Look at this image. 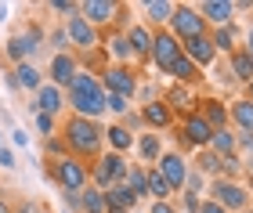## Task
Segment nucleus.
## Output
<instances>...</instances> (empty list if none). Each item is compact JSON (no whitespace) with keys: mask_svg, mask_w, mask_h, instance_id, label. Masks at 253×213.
Masks as SVG:
<instances>
[{"mask_svg":"<svg viewBox=\"0 0 253 213\" xmlns=\"http://www.w3.org/2000/svg\"><path fill=\"white\" fill-rule=\"evenodd\" d=\"M105 210H123V213L137 210V199H134V192H130V188H126V181H123V184H112V188H105Z\"/></svg>","mask_w":253,"mask_h":213,"instance_id":"22","label":"nucleus"},{"mask_svg":"<svg viewBox=\"0 0 253 213\" xmlns=\"http://www.w3.org/2000/svg\"><path fill=\"white\" fill-rule=\"evenodd\" d=\"M199 15H203L206 26L221 29V26H232L235 4H232V0H203V4H199Z\"/></svg>","mask_w":253,"mask_h":213,"instance_id":"16","label":"nucleus"},{"mask_svg":"<svg viewBox=\"0 0 253 213\" xmlns=\"http://www.w3.org/2000/svg\"><path fill=\"white\" fill-rule=\"evenodd\" d=\"M65 105V94L54 83H43L37 91V112H47V116H58V108Z\"/></svg>","mask_w":253,"mask_h":213,"instance_id":"24","label":"nucleus"},{"mask_svg":"<svg viewBox=\"0 0 253 213\" xmlns=\"http://www.w3.org/2000/svg\"><path fill=\"white\" fill-rule=\"evenodd\" d=\"M126 188H130V192H134V199L141 203V199L148 195V166L134 163L130 170H126Z\"/></svg>","mask_w":253,"mask_h":213,"instance_id":"30","label":"nucleus"},{"mask_svg":"<svg viewBox=\"0 0 253 213\" xmlns=\"http://www.w3.org/2000/svg\"><path fill=\"white\" fill-rule=\"evenodd\" d=\"M105 112H112V116H126V112H130V98L105 91Z\"/></svg>","mask_w":253,"mask_h":213,"instance_id":"36","label":"nucleus"},{"mask_svg":"<svg viewBox=\"0 0 253 213\" xmlns=\"http://www.w3.org/2000/svg\"><path fill=\"white\" fill-rule=\"evenodd\" d=\"M0 166H4V170H11V166H15V155H11L7 148H0Z\"/></svg>","mask_w":253,"mask_h":213,"instance_id":"47","label":"nucleus"},{"mask_svg":"<svg viewBox=\"0 0 253 213\" xmlns=\"http://www.w3.org/2000/svg\"><path fill=\"white\" fill-rule=\"evenodd\" d=\"M120 11H123V4H116V0H84V4H80V15H84L94 29L98 26H112Z\"/></svg>","mask_w":253,"mask_h":213,"instance_id":"12","label":"nucleus"},{"mask_svg":"<svg viewBox=\"0 0 253 213\" xmlns=\"http://www.w3.org/2000/svg\"><path fill=\"white\" fill-rule=\"evenodd\" d=\"M148 213H174V203H170V199H167V203H152Z\"/></svg>","mask_w":253,"mask_h":213,"instance_id":"46","label":"nucleus"},{"mask_svg":"<svg viewBox=\"0 0 253 213\" xmlns=\"http://www.w3.org/2000/svg\"><path fill=\"white\" fill-rule=\"evenodd\" d=\"M80 213H105V192L94 184H87L80 192Z\"/></svg>","mask_w":253,"mask_h":213,"instance_id":"31","label":"nucleus"},{"mask_svg":"<svg viewBox=\"0 0 253 213\" xmlns=\"http://www.w3.org/2000/svg\"><path fill=\"white\" fill-rule=\"evenodd\" d=\"M105 54L116 58V65H130L134 54H130V43H126V33H109L105 40Z\"/></svg>","mask_w":253,"mask_h":213,"instance_id":"28","label":"nucleus"},{"mask_svg":"<svg viewBox=\"0 0 253 213\" xmlns=\"http://www.w3.org/2000/svg\"><path fill=\"white\" fill-rule=\"evenodd\" d=\"M0 213H11V206L4 203V199H0Z\"/></svg>","mask_w":253,"mask_h":213,"instance_id":"51","label":"nucleus"},{"mask_svg":"<svg viewBox=\"0 0 253 213\" xmlns=\"http://www.w3.org/2000/svg\"><path fill=\"white\" fill-rule=\"evenodd\" d=\"M126 170H130L126 155L105 152V155H98V159H94V166H90V177H94V188H101V192H105V188L126 181Z\"/></svg>","mask_w":253,"mask_h":213,"instance_id":"3","label":"nucleus"},{"mask_svg":"<svg viewBox=\"0 0 253 213\" xmlns=\"http://www.w3.org/2000/svg\"><path fill=\"white\" fill-rule=\"evenodd\" d=\"M54 181H58L65 192H84L87 181H90V170L84 159H76V155H62V159H54Z\"/></svg>","mask_w":253,"mask_h":213,"instance_id":"5","label":"nucleus"},{"mask_svg":"<svg viewBox=\"0 0 253 213\" xmlns=\"http://www.w3.org/2000/svg\"><path fill=\"white\" fill-rule=\"evenodd\" d=\"M228 119L239 127V134H253V102H246V98H232Z\"/></svg>","mask_w":253,"mask_h":213,"instance_id":"23","label":"nucleus"},{"mask_svg":"<svg viewBox=\"0 0 253 213\" xmlns=\"http://www.w3.org/2000/svg\"><path fill=\"white\" fill-rule=\"evenodd\" d=\"M156 170L163 174V181L174 188V192H181V188H185V177H188V159L181 152H163L159 163H156Z\"/></svg>","mask_w":253,"mask_h":213,"instance_id":"11","label":"nucleus"},{"mask_svg":"<svg viewBox=\"0 0 253 213\" xmlns=\"http://www.w3.org/2000/svg\"><path fill=\"white\" fill-rule=\"evenodd\" d=\"M47 72H51V83H54V87H58V91H62V87H73L76 72H80V62H76V58H73V54H69V51H58V54H54V58H51Z\"/></svg>","mask_w":253,"mask_h":213,"instance_id":"13","label":"nucleus"},{"mask_svg":"<svg viewBox=\"0 0 253 213\" xmlns=\"http://www.w3.org/2000/svg\"><path fill=\"white\" fill-rule=\"evenodd\" d=\"M101 87H105L109 94H123V98H134L137 94V72L130 65H105V69L98 72Z\"/></svg>","mask_w":253,"mask_h":213,"instance_id":"7","label":"nucleus"},{"mask_svg":"<svg viewBox=\"0 0 253 213\" xmlns=\"http://www.w3.org/2000/svg\"><path fill=\"white\" fill-rule=\"evenodd\" d=\"M177 58H181V40L170 36V29L152 33V54H148V62H152L159 72H167Z\"/></svg>","mask_w":253,"mask_h":213,"instance_id":"8","label":"nucleus"},{"mask_svg":"<svg viewBox=\"0 0 253 213\" xmlns=\"http://www.w3.org/2000/svg\"><path fill=\"white\" fill-rule=\"evenodd\" d=\"M199 213H228L224 206H217L213 199H203V206H199Z\"/></svg>","mask_w":253,"mask_h":213,"instance_id":"43","label":"nucleus"},{"mask_svg":"<svg viewBox=\"0 0 253 213\" xmlns=\"http://www.w3.org/2000/svg\"><path fill=\"white\" fill-rule=\"evenodd\" d=\"M213 155H235L239 148H235V130H213V138H210V144H206Z\"/></svg>","mask_w":253,"mask_h":213,"instance_id":"32","label":"nucleus"},{"mask_svg":"<svg viewBox=\"0 0 253 213\" xmlns=\"http://www.w3.org/2000/svg\"><path fill=\"white\" fill-rule=\"evenodd\" d=\"M181 203H185V213H199V206H203V195H192V192H181Z\"/></svg>","mask_w":253,"mask_h":213,"instance_id":"40","label":"nucleus"},{"mask_svg":"<svg viewBox=\"0 0 253 213\" xmlns=\"http://www.w3.org/2000/svg\"><path fill=\"white\" fill-rule=\"evenodd\" d=\"M206 22L199 15V7H192V4H177L174 7V18H170V36H177L181 43L185 40H195V36H206Z\"/></svg>","mask_w":253,"mask_h":213,"instance_id":"4","label":"nucleus"},{"mask_svg":"<svg viewBox=\"0 0 253 213\" xmlns=\"http://www.w3.org/2000/svg\"><path fill=\"white\" fill-rule=\"evenodd\" d=\"M62 199H65V206H69V210H80V192H65Z\"/></svg>","mask_w":253,"mask_h":213,"instance_id":"45","label":"nucleus"},{"mask_svg":"<svg viewBox=\"0 0 253 213\" xmlns=\"http://www.w3.org/2000/svg\"><path fill=\"white\" fill-rule=\"evenodd\" d=\"M101 138H105L101 127L94 119H84V116H73L62 130V141H65L69 155H84V159H98L101 155Z\"/></svg>","mask_w":253,"mask_h":213,"instance_id":"2","label":"nucleus"},{"mask_svg":"<svg viewBox=\"0 0 253 213\" xmlns=\"http://www.w3.org/2000/svg\"><path fill=\"white\" fill-rule=\"evenodd\" d=\"M101 134H105V141L112 144V148H109V152H120V155H126V152H130V148H134V134H130V130H126V127H123V123H112V127H105V130H101Z\"/></svg>","mask_w":253,"mask_h":213,"instance_id":"26","label":"nucleus"},{"mask_svg":"<svg viewBox=\"0 0 253 213\" xmlns=\"http://www.w3.org/2000/svg\"><path fill=\"white\" fill-rule=\"evenodd\" d=\"M47 148L58 155V159H62V155H69V148H65V141H62V138H47Z\"/></svg>","mask_w":253,"mask_h":213,"instance_id":"41","label":"nucleus"},{"mask_svg":"<svg viewBox=\"0 0 253 213\" xmlns=\"http://www.w3.org/2000/svg\"><path fill=\"white\" fill-rule=\"evenodd\" d=\"M65 36H69V43H76V51H94L98 47V29L80 11L65 18Z\"/></svg>","mask_w":253,"mask_h":213,"instance_id":"10","label":"nucleus"},{"mask_svg":"<svg viewBox=\"0 0 253 213\" xmlns=\"http://www.w3.org/2000/svg\"><path fill=\"white\" fill-rule=\"evenodd\" d=\"M40 36H43L40 29H29V33H18V36H11V40H7V54H11V58H15V62L22 65V62H26L33 51L40 47Z\"/></svg>","mask_w":253,"mask_h":213,"instance_id":"19","label":"nucleus"},{"mask_svg":"<svg viewBox=\"0 0 253 213\" xmlns=\"http://www.w3.org/2000/svg\"><path fill=\"white\" fill-rule=\"evenodd\" d=\"M243 51H246V54H250V58H253V26L246 29V43H243Z\"/></svg>","mask_w":253,"mask_h":213,"instance_id":"48","label":"nucleus"},{"mask_svg":"<svg viewBox=\"0 0 253 213\" xmlns=\"http://www.w3.org/2000/svg\"><path fill=\"white\" fill-rule=\"evenodd\" d=\"M243 98H246V102H253V80L246 83V94H243Z\"/></svg>","mask_w":253,"mask_h":213,"instance_id":"50","label":"nucleus"},{"mask_svg":"<svg viewBox=\"0 0 253 213\" xmlns=\"http://www.w3.org/2000/svg\"><path fill=\"white\" fill-rule=\"evenodd\" d=\"M195 170L203 177H221V155H213L210 148H199L195 152Z\"/></svg>","mask_w":253,"mask_h":213,"instance_id":"33","label":"nucleus"},{"mask_svg":"<svg viewBox=\"0 0 253 213\" xmlns=\"http://www.w3.org/2000/svg\"><path fill=\"white\" fill-rule=\"evenodd\" d=\"M210 43H213V51H217V54H232V51H239L235 26H221V29H213V33H210Z\"/></svg>","mask_w":253,"mask_h":213,"instance_id":"29","label":"nucleus"},{"mask_svg":"<svg viewBox=\"0 0 253 213\" xmlns=\"http://www.w3.org/2000/svg\"><path fill=\"white\" fill-rule=\"evenodd\" d=\"M11 141H15L18 148H26V141H29V138H26V134H22V130H15V134H11Z\"/></svg>","mask_w":253,"mask_h":213,"instance_id":"49","label":"nucleus"},{"mask_svg":"<svg viewBox=\"0 0 253 213\" xmlns=\"http://www.w3.org/2000/svg\"><path fill=\"white\" fill-rule=\"evenodd\" d=\"M210 138H213V127L203 119V112H199V108H195L192 116L181 119V141H185L188 148L199 152V148H206V144H210Z\"/></svg>","mask_w":253,"mask_h":213,"instance_id":"9","label":"nucleus"},{"mask_svg":"<svg viewBox=\"0 0 253 213\" xmlns=\"http://www.w3.org/2000/svg\"><path fill=\"white\" fill-rule=\"evenodd\" d=\"M181 192H192V195H203L206 188H203V174L195 170V166H188V177H185V188Z\"/></svg>","mask_w":253,"mask_h":213,"instance_id":"37","label":"nucleus"},{"mask_svg":"<svg viewBox=\"0 0 253 213\" xmlns=\"http://www.w3.org/2000/svg\"><path fill=\"white\" fill-rule=\"evenodd\" d=\"M235 148H243V152L253 155V134H239V138H235Z\"/></svg>","mask_w":253,"mask_h":213,"instance_id":"42","label":"nucleus"},{"mask_svg":"<svg viewBox=\"0 0 253 213\" xmlns=\"http://www.w3.org/2000/svg\"><path fill=\"white\" fill-rule=\"evenodd\" d=\"M134 148H137V159H141V166H156L159 155H163V138H159V130H137Z\"/></svg>","mask_w":253,"mask_h":213,"instance_id":"15","label":"nucleus"},{"mask_svg":"<svg viewBox=\"0 0 253 213\" xmlns=\"http://www.w3.org/2000/svg\"><path fill=\"white\" fill-rule=\"evenodd\" d=\"M210 199H213L217 206H224L228 213L246 210V203H250L246 188L239 184V181H232V177H213V181H210Z\"/></svg>","mask_w":253,"mask_h":213,"instance_id":"6","label":"nucleus"},{"mask_svg":"<svg viewBox=\"0 0 253 213\" xmlns=\"http://www.w3.org/2000/svg\"><path fill=\"white\" fill-rule=\"evenodd\" d=\"M126 43H130L134 65H137V62H148V54H152V29H148L145 22H137V26L126 29Z\"/></svg>","mask_w":253,"mask_h":213,"instance_id":"17","label":"nucleus"},{"mask_svg":"<svg viewBox=\"0 0 253 213\" xmlns=\"http://www.w3.org/2000/svg\"><path fill=\"white\" fill-rule=\"evenodd\" d=\"M181 54H185L195 69H206V65H213L217 51H213V43H210V33H206V36H195V40H185V43H181Z\"/></svg>","mask_w":253,"mask_h":213,"instance_id":"14","label":"nucleus"},{"mask_svg":"<svg viewBox=\"0 0 253 213\" xmlns=\"http://www.w3.org/2000/svg\"><path fill=\"white\" fill-rule=\"evenodd\" d=\"M148 195H152L156 203H167V199L174 195V188L163 181V174H159L156 166H148Z\"/></svg>","mask_w":253,"mask_h":213,"instance_id":"34","label":"nucleus"},{"mask_svg":"<svg viewBox=\"0 0 253 213\" xmlns=\"http://www.w3.org/2000/svg\"><path fill=\"white\" fill-rule=\"evenodd\" d=\"M54 127H58V123H54V116H47V112H37V130L43 134V138H54Z\"/></svg>","mask_w":253,"mask_h":213,"instance_id":"38","label":"nucleus"},{"mask_svg":"<svg viewBox=\"0 0 253 213\" xmlns=\"http://www.w3.org/2000/svg\"><path fill=\"white\" fill-rule=\"evenodd\" d=\"M141 119H145V127H152V130H167L170 123H174V112H170V105L163 98H152V102L141 105Z\"/></svg>","mask_w":253,"mask_h":213,"instance_id":"18","label":"nucleus"},{"mask_svg":"<svg viewBox=\"0 0 253 213\" xmlns=\"http://www.w3.org/2000/svg\"><path fill=\"white\" fill-rule=\"evenodd\" d=\"M228 72H232V76H235V80L243 83V87L253 80V58H250V54H246L243 47L228 54Z\"/></svg>","mask_w":253,"mask_h":213,"instance_id":"25","label":"nucleus"},{"mask_svg":"<svg viewBox=\"0 0 253 213\" xmlns=\"http://www.w3.org/2000/svg\"><path fill=\"white\" fill-rule=\"evenodd\" d=\"M51 40H54V47H58V51H65V47H69V36H65V29H58Z\"/></svg>","mask_w":253,"mask_h":213,"instance_id":"44","label":"nucleus"},{"mask_svg":"<svg viewBox=\"0 0 253 213\" xmlns=\"http://www.w3.org/2000/svg\"><path fill=\"white\" fill-rule=\"evenodd\" d=\"M15 80H18V87H29V91H40V87H43L40 69H37V65H29V62H22L15 69Z\"/></svg>","mask_w":253,"mask_h":213,"instance_id":"35","label":"nucleus"},{"mask_svg":"<svg viewBox=\"0 0 253 213\" xmlns=\"http://www.w3.org/2000/svg\"><path fill=\"white\" fill-rule=\"evenodd\" d=\"M47 11H58V15H76V11H80V4H73V0H51V4H47Z\"/></svg>","mask_w":253,"mask_h":213,"instance_id":"39","label":"nucleus"},{"mask_svg":"<svg viewBox=\"0 0 253 213\" xmlns=\"http://www.w3.org/2000/svg\"><path fill=\"white\" fill-rule=\"evenodd\" d=\"M199 112L213 130H228V105L221 98H199Z\"/></svg>","mask_w":253,"mask_h":213,"instance_id":"21","label":"nucleus"},{"mask_svg":"<svg viewBox=\"0 0 253 213\" xmlns=\"http://www.w3.org/2000/svg\"><path fill=\"white\" fill-rule=\"evenodd\" d=\"M69 105H73V116H84V119L105 116V87H101L98 72H87V69L76 72L73 87H69Z\"/></svg>","mask_w":253,"mask_h":213,"instance_id":"1","label":"nucleus"},{"mask_svg":"<svg viewBox=\"0 0 253 213\" xmlns=\"http://www.w3.org/2000/svg\"><path fill=\"white\" fill-rule=\"evenodd\" d=\"M145 18L152 22V26H170V18H174V7L177 4H170V0H145Z\"/></svg>","mask_w":253,"mask_h":213,"instance_id":"27","label":"nucleus"},{"mask_svg":"<svg viewBox=\"0 0 253 213\" xmlns=\"http://www.w3.org/2000/svg\"><path fill=\"white\" fill-rule=\"evenodd\" d=\"M250 188H253V177H250Z\"/></svg>","mask_w":253,"mask_h":213,"instance_id":"52","label":"nucleus"},{"mask_svg":"<svg viewBox=\"0 0 253 213\" xmlns=\"http://www.w3.org/2000/svg\"><path fill=\"white\" fill-rule=\"evenodd\" d=\"M167 105H170V112L177 108V112H181V119H185V116H192V112H195L199 98L192 94V87H185V83H174V87L167 91Z\"/></svg>","mask_w":253,"mask_h":213,"instance_id":"20","label":"nucleus"}]
</instances>
